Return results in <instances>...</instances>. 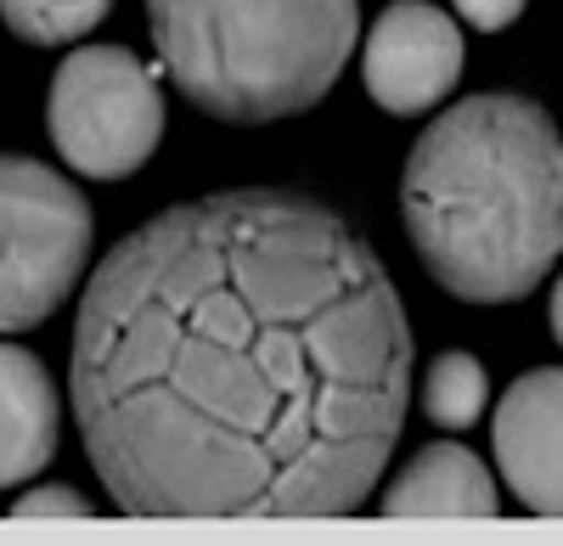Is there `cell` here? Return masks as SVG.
Listing matches in <instances>:
<instances>
[{"mask_svg": "<svg viewBox=\"0 0 563 546\" xmlns=\"http://www.w3.org/2000/svg\"><path fill=\"white\" fill-rule=\"evenodd\" d=\"M97 508L85 502L74 484H40V490H23L12 502V519H90Z\"/></svg>", "mask_w": 563, "mask_h": 546, "instance_id": "cell-12", "label": "cell"}, {"mask_svg": "<svg viewBox=\"0 0 563 546\" xmlns=\"http://www.w3.org/2000/svg\"><path fill=\"white\" fill-rule=\"evenodd\" d=\"M113 12V0H0V23L29 45H68Z\"/></svg>", "mask_w": 563, "mask_h": 546, "instance_id": "cell-11", "label": "cell"}, {"mask_svg": "<svg viewBox=\"0 0 563 546\" xmlns=\"http://www.w3.org/2000/svg\"><path fill=\"white\" fill-rule=\"evenodd\" d=\"M63 434V394L45 360L0 344V490H18L57 457Z\"/></svg>", "mask_w": 563, "mask_h": 546, "instance_id": "cell-9", "label": "cell"}, {"mask_svg": "<svg viewBox=\"0 0 563 546\" xmlns=\"http://www.w3.org/2000/svg\"><path fill=\"white\" fill-rule=\"evenodd\" d=\"M490 450L525 513L563 519V367H536L501 394Z\"/></svg>", "mask_w": 563, "mask_h": 546, "instance_id": "cell-7", "label": "cell"}, {"mask_svg": "<svg viewBox=\"0 0 563 546\" xmlns=\"http://www.w3.org/2000/svg\"><path fill=\"white\" fill-rule=\"evenodd\" d=\"M490 405V378L467 349H445L422 378V412L440 428H474Z\"/></svg>", "mask_w": 563, "mask_h": 546, "instance_id": "cell-10", "label": "cell"}, {"mask_svg": "<svg viewBox=\"0 0 563 546\" xmlns=\"http://www.w3.org/2000/svg\"><path fill=\"white\" fill-rule=\"evenodd\" d=\"M400 220L429 277L462 304H512L563 259V135L512 90L445 108L400 175Z\"/></svg>", "mask_w": 563, "mask_h": 546, "instance_id": "cell-2", "label": "cell"}, {"mask_svg": "<svg viewBox=\"0 0 563 546\" xmlns=\"http://www.w3.org/2000/svg\"><path fill=\"white\" fill-rule=\"evenodd\" d=\"M451 7H456V18H462L467 29H479V34H501L507 23H519V18H525L530 0H451Z\"/></svg>", "mask_w": 563, "mask_h": 546, "instance_id": "cell-13", "label": "cell"}, {"mask_svg": "<svg viewBox=\"0 0 563 546\" xmlns=\"http://www.w3.org/2000/svg\"><path fill=\"white\" fill-rule=\"evenodd\" d=\"M366 97L395 119H417L445 102L462 79V29L429 0H395L378 12L361 45Z\"/></svg>", "mask_w": 563, "mask_h": 546, "instance_id": "cell-6", "label": "cell"}, {"mask_svg": "<svg viewBox=\"0 0 563 546\" xmlns=\"http://www.w3.org/2000/svg\"><path fill=\"white\" fill-rule=\"evenodd\" d=\"M547 315H552V338L563 344V277H558V288H552V304H547Z\"/></svg>", "mask_w": 563, "mask_h": 546, "instance_id": "cell-14", "label": "cell"}, {"mask_svg": "<svg viewBox=\"0 0 563 546\" xmlns=\"http://www.w3.org/2000/svg\"><path fill=\"white\" fill-rule=\"evenodd\" d=\"M384 519H496L501 490L490 468L456 439H434L384 484Z\"/></svg>", "mask_w": 563, "mask_h": 546, "instance_id": "cell-8", "label": "cell"}, {"mask_svg": "<svg viewBox=\"0 0 563 546\" xmlns=\"http://www.w3.org/2000/svg\"><path fill=\"white\" fill-rule=\"evenodd\" d=\"M169 85L225 124L316 108L361 45L355 0H147Z\"/></svg>", "mask_w": 563, "mask_h": 546, "instance_id": "cell-3", "label": "cell"}, {"mask_svg": "<svg viewBox=\"0 0 563 546\" xmlns=\"http://www.w3.org/2000/svg\"><path fill=\"white\" fill-rule=\"evenodd\" d=\"M90 203L52 164L0 153V333H29L74 293L90 259Z\"/></svg>", "mask_w": 563, "mask_h": 546, "instance_id": "cell-4", "label": "cell"}, {"mask_svg": "<svg viewBox=\"0 0 563 546\" xmlns=\"http://www.w3.org/2000/svg\"><path fill=\"white\" fill-rule=\"evenodd\" d=\"M45 130L74 175L124 180L164 142L158 74L124 45H79L52 74Z\"/></svg>", "mask_w": 563, "mask_h": 546, "instance_id": "cell-5", "label": "cell"}, {"mask_svg": "<svg viewBox=\"0 0 563 546\" xmlns=\"http://www.w3.org/2000/svg\"><path fill=\"white\" fill-rule=\"evenodd\" d=\"M68 394L130 519H350L406 423L411 327L339 209L214 192L90 270Z\"/></svg>", "mask_w": 563, "mask_h": 546, "instance_id": "cell-1", "label": "cell"}]
</instances>
